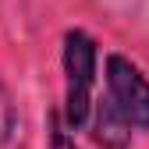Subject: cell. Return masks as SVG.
Returning a JSON list of instances; mask_svg holds the SVG:
<instances>
[{
    "mask_svg": "<svg viewBox=\"0 0 149 149\" xmlns=\"http://www.w3.org/2000/svg\"><path fill=\"white\" fill-rule=\"evenodd\" d=\"M46 128H50V149H78L74 135L68 132V124H64V117L57 114V110L46 114Z\"/></svg>",
    "mask_w": 149,
    "mask_h": 149,
    "instance_id": "obj_4",
    "label": "cell"
},
{
    "mask_svg": "<svg viewBox=\"0 0 149 149\" xmlns=\"http://www.w3.org/2000/svg\"><path fill=\"white\" fill-rule=\"evenodd\" d=\"M92 139L103 149H128V142H132V124L121 117V110L107 96L92 110Z\"/></svg>",
    "mask_w": 149,
    "mask_h": 149,
    "instance_id": "obj_3",
    "label": "cell"
},
{
    "mask_svg": "<svg viewBox=\"0 0 149 149\" xmlns=\"http://www.w3.org/2000/svg\"><path fill=\"white\" fill-rule=\"evenodd\" d=\"M11 132H14V103H11V96H7L4 82H0V146L11 139Z\"/></svg>",
    "mask_w": 149,
    "mask_h": 149,
    "instance_id": "obj_5",
    "label": "cell"
},
{
    "mask_svg": "<svg viewBox=\"0 0 149 149\" xmlns=\"http://www.w3.org/2000/svg\"><path fill=\"white\" fill-rule=\"evenodd\" d=\"M96 61H100L96 39L85 29H68L64 50H61V64H64V110H61V117L68 124V132H82L92 117Z\"/></svg>",
    "mask_w": 149,
    "mask_h": 149,
    "instance_id": "obj_1",
    "label": "cell"
},
{
    "mask_svg": "<svg viewBox=\"0 0 149 149\" xmlns=\"http://www.w3.org/2000/svg\"><path fill=\"white\" fill-rule=\"evenodd\" d=\"M107 100L121 110V117L146 132L149 128V78L121 53L107 57Z\"/></svg>",
    "mask_w": 149,
    "mask_h": 149,
    "instance_id": "obj_2",
    "label": "cell"
}]
</instances>
